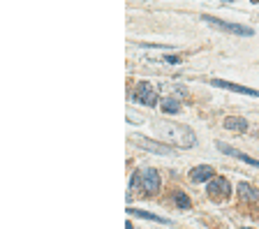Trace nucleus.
I'll return each mask as SVG.
<instances>
[{
	"instance_id": "f8f14e48",
	"label": "nucleus",
	"mask_w": 259,
	"mask_h": 229,
	"mask_svg": "<svg viewBox=\"0 0 259 229\" xmlns=\"http://www.w3.org/2000/svg\"><path fill=\"white\" fill-rule=\"evenodd\" d=\"M239 192H241L243 199H248V202H259V192L250 185V183H246V181L239 183Z\"/></svg>"
},
{
	"instance_id": "4468645a",
	"label": "nucleus",
	"mask_w": 259,
	"mask_h": 229,
	"mask_svg": "<svg viewBox=\"0 0 259 229\" xmlns=\"http://www.w3.org/2000/svg\"><path fill=\"white\" fill-rule=\"evenodd\" d=\"M173 202L178 209H190V197L185 192H173Z\"/></svg>"
},
{
	"instance_id": "6e6552de",
	"label": "nucleus",
	"mask_w": 259,
	"mask_h": 229,
	"mask_svg": "<svg viewBox=\"0 0 259 229\" xmlns=\"http://www.w3.org/2000/svg\"><path fill=\"white\" fill-rule=\"evenodd\" d=\"M213 176H215V171L208 164H197V167L190 169V181L192 183H208Z\"/></svg>"
},
{
	"instance_id": "0eeeda50",
	"label": "nucleus",
	"mask_w": 259,
	"mask_h": 229,
	"mask_svg": "<svg viewBox=\"0 0 259 229\" xmlns=\"http://www.w3.org/2000/svg\"><path fill=\"white\" fill-rule=\"evenodd\" d=\"M215 149H218L220 153L229 155V157H236V160L246 162V164H250V167H259V160H255V157H250V155H246L243 151L234 149V146H229V144H225V142H215Z\"/></svg>"
},
{
	"instance_id": "2eb2a0df",
	"label": "nucleus",
	"mask_w": 259,
	"mask_h": 229,
	"mask_svg": "<svg viewBox=\"0 0 259 229\" xmlns=\"http://www.w3.org/2000/svg\"><path fill=\"white\" fill-rule=\"evenodd\" d=\"M130 190L132 192H139V195H144V185H141V174L137 171V174H132V178H130Z\"/></svg>"
},
{
	"instance_id": "423d86ee",
	"label": "nucleus",
	"mask_w": 259,
	"mask_h": 229,
	"mask_svg": "<svg viewBox=\"0 0 259 229\" xmlns=\"http://www.w3.org/2000/svg\"><path fill=\"white\" fill-rule=\"evenodd\" d=\"M211 86H215V88H225V90H232V93H239V95H250V97H259V90H257V88L241 86V83H234V81L211 79Z\"/></svg>"
},
{
	"instance_id": "f03ea898",
	"label": "nucleus",
	"mask_w": 259,
	"mask_h": 229,
	"mask_svg": "<svg viewBox=\"0 0 259 229\" xmlns=\"http://www.w3.org/2000/svg\"><path fill=\"white\" fill-rule=\"evenodd\" d=\"M201 21L204 23H208V26L218 28V30H225V33H232V35H239V37H253L255 30L248 26H239V23H229V21H222L218 19V16H208V14H204L201 16Z\"/></svg>"
},
{
	"instance_id": "ddd939ff",
	"label": "nucleus",
	"mask_w": 259,
	"mask_h": 229,
	"mask_svg": "<svg viewBox=\"0 0 259 229\" xmlns=\"http://www.w3.org/2000/svg\"><path fill=\"white\" fill-rule=\"evenodd\" d=\"M160 107H162L165 114H178V111H180V102L176 100V97H165Z\"/></svg>"
},
{
	"instance_id": "9d476101",
	"label": "nucleus",
	"mask_w": 259,
	"mask_h": 229,
	"mask_svg": "<svg viewBox=\"0 0 259 229\" xmlns=\"http://www.w3.org/2000/svg\"><path fill=\"white\" fill-rule=\"evenodd\" d=\"M225 130H232V132H239V135H243L248 130V121L246 118H239V116H229V118H225Z\"/></svg>"
},
{
	"instance_id": "a211bd4d",
	"label": "nucleus",
	"mask_w": 259,
	"mask_h": 229,
	"mask_svg": "<svg viewBox=\"0 0 259 229\" xmlns=\"http://www.w3.org/2000/svg\"><path fill=\"white\" fill-rule=\"evenodd\" d=\"M243 229H250V227H243Z\"/></svg>"
},
{
	"instance_id": "39448f33",
	"label": "nucleus",
	"mask_w": 259,
	"mask_h": 229,
	"mask_svg": "<svg viewBox=\"0 0 259 229\" xmlns=\"http://www.w3.org/2000/svg\"><path fill=\"white\" fill-rule=\"evenodd\" d=\"M134 100L139 104H144V107H155L158 104V93H155V88L148 81H139L137 88H134Z\"/></svg>"
},
{
	"instance_id": "f3484780",
	"label": "nucleus",
	"mask_w": 259,
	"mask_h": 229,
	"mask_svg": "<svg viewBox=\"0 0 259 229\" xmlns=\"http://www.w3.org/2000/svg\"><path fill=\"white\" fill-rule=\"evenodd\" d=\"M253 2H259V0H253Z\"/></svg>"
},
{
	"instance_id": "f257e3e1",
	"label": "nucleus",
	"mask_w": 259,
	"mask_h": 229,
	"mask_svg": "<svg viewBox=\"0 0 259 229\" xmlns=\"http://www.w3.org/2000/svg\"><path fill=\"white\" fill-rule=\"evenodd\" d=\"M162 130L172 137L173 146H178V149H192L194 144H197L194 132L190 128H185V125H178V123H165Z\"/></svg>"
},
{
	"instance_id": "dca6fc26",
	"label": "nucleus",
	"mask_w": 259,
	"mask_h": 229,
	"mask_svg": "<svg viewBox=\"0 0 259 229\" xmlns=\"http://www.w3.org/2000/svg\"><path fill=\"white\" fill-rule=\"evenodd\" d=\"M162 63H167V65H178L180 58H178V56H165V58H162Z\"/></svg>"
},
{
	"instance_id": "7ed1b4c3",
	"label": "nucleus",
	"mask_w": 259,
	"mask_h": 229,
	"mask_svg": "<svg viewBox=\"0 0 259 229\" xmlns=\"http://www.w3.org/2000/svg\"><path fill=\"white\" fill-rule=\"evenodd\" d=\"M208 197H211L213 202H227L229 199V195H232V185H229V181L227 178H211L208 181Z\"/></svg>"
},
{
	"instance_id": "1a4fd4ad",
	"label": "nucleus",
	"mask_w": 259,
	"mask_h": 229,
	"mask_svg": "<svg viewBox=\"0 0 259 229\" xmlns=\"http://www.w3.org/2000/svg\"><path fill=\"white\" fill-rule=\"evenodd\" d=\"M137 146L144 151H151V153H158V155H172V146L160 144V142H151V139H137Z\"/></svg>"
},
{
	"instance_id": "20e7f679",
	"label": "nucleus",
	"mask_w": 259,
	"mask_h": 229,
	"mask_svg": "<svg viewBox=\"0 0 259 229\" xmlns=\"http://www.w3.org/2000/svg\"><path fill=\"white\" fill-rule=\"evenodd\" d=\"M139 174H141V185H144V197L160 192V188H162V181H160L158 169H153V167H144V169L139 171Z\"/></svg>"
},
{
	"instance_id": "9b49d317",
	"label": "nucleus",
	"mask_w": 259,
	"mask_h": 229,
	"mask_svg": "<svg viewBox=\"0 0 259 229\" xmlns=\"http://www.w3.org/2000/svg\"><path fill=\"white\" fill-rule=\"evenodd\" d=\"M127 213L134 218H141V220H151V223H158V225H169L167 218L155 216V213H148V211H141V209H127Z\"/></svg>"
}]
</instances>
